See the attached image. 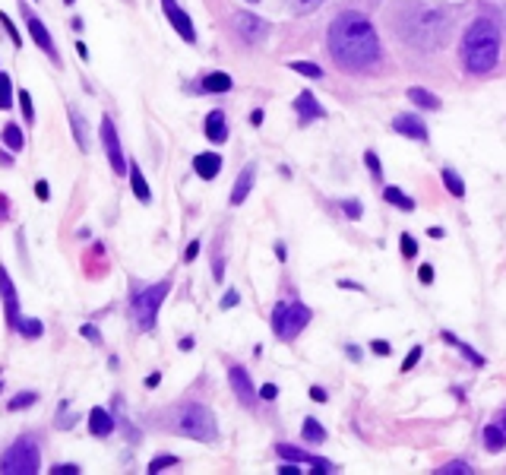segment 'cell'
I'll use <instances>...</instances> for the list:
<instances>
[{
    "label": "cell",
    "instance_id": "1",
    "mask_svg": "<svg viewBox=\"0 0 506 475\" xmlns=\"http://www.w3.org/2000/svg\"><path fill=\"white\" fill-rule=\"evenodd\" d=\"M326 45H329V54L335 57V64L348 73H364L380 64L377 29L370 26L368 16H361V13H355V10L339 13V16L333 19Z\"/></svg>",
    "mask_w": 506,
    "mask_h": 475
},
{
    "label": "cell",
    "instance_id": "34",
    "mask_svg": "<svg viewBox=\"0 0 506 475\" xmlns=\"http://www.w3.org/2000/svg\"><path fill=\"white\" fill-rule=\"evenodd\" d=\"M275 450H278V456H282V459H298V463H310V453L291 447V444H278Z\"/></svg>",
    "mask_w": 506,
    "mask_h": 475
},
{
    "label": "cell",
    "instance_id": "45",
    "mask_svg": "<svg viewBox=\"0 0 506 475\" xmlns=\"http://www.w3.org/2000/svg\"><path fill=\"white\" fill-rule=\"evenodd\" d=\"M295 4H298V10H300V13H310V10H317L323 0H295Z\"/></svg>",
    "mask_w": 506,
    "mask_h": 475
},
{
    "label": "cell",
    "instance_id": "18",
    "mask_svg": "<svg viewBox=\"0 0 506 475\" xmlns=\"http://www.w3.org/2000/svg\"><path fill=\"white\" fill-rule=\"evenodd\" d=\"M70 127H73V140L83 152H89V124L76 111V105H70Z\"/></svg>",
    "mask_w": 506,
    "mask_h": 475
},
{
    "label": "cell",
    "instance_id": "10",
    "mask_svg": "<svg viewBox=\"0 0 506 475\" xmlns=\"http://www.w3.org/2000/svg\"><path fill=\"white\" fill-rule=\"evenodd\" d=\"M23 16H26V26H29V35H32L35 39V45H39L41 51H45V54L51 57V61L57 64V67H61V57H57V45H54V39H51V32H48V26L41 23L39 16H35L32 10H29V6L23 4Z\"/></svg>",
    "mask_w": 506,
    "mask_h": 475
},
{
    "label": "cell",
    "instance_id": "27",
    "mask_svg": "<svg viewBox=\"0 0 506 475\" xmlns=\"http://www.w3.org/2000/svg\"><path fill=\"white\" fill-rule=\"evenodd\" d=\"M16 330H19V336H26V339H39V336L45 333V324L35 320V317H29V320H19Z\"/></svg>",
    "mask_w": 506,
    "mask_h": 475
},
{
    "label": "cell",
    "instance_id": "14",
    "mask_svg": "<svg viewBox=\"0 0 506 475\" xmlns=\"http://www.w3.org/2000/svg\"><path fill=\"white\" fill-rule=\"evenodd\" d=\"M393 130L402 136H408V140H427V127H424V121L415 118V114H395Z\"/></svg>",
    "mask_w": 506,
    "mask_h": 475
},
{
    "label": "cell",
    "instance_id": "59",
    "mask_svg": "<svg viewBox=\"0 0 506 475\" xmlns=\"http://www.w3.org/2000/svg\"><path fill=\"white\" fill-rule=\"evenodd\" d=\"M64 4H76V0H64Z\"/></svg>",
    "mask_w": 506,
    "mask_h": 475
},
{
    "label": "cell",
    "instance_id": "36",
    "mask_svg": "<svg viewBox=\"0 0 506 475\" xmlns=\"http://www.w3.org/2000/svg\"><path fill=\"white\" fill-rule=\"evenodd\" d=\"M19 108H23V118H26V124H32V121H35V108H32V95H29L26 89L19 92Z\"/></svg>",
    "mask_w": 506,
    "mask_h": 475
},
{
    "label": "cell",
    "instance_id": "53",
    "mask_svg": "<svg viewBox=\"0 0 506 475\" xmlns=\"http://www.w3.org/2000/svg\"><path fill=\"white\" fill-rule=\"evenodd\" d=\"M310 396L317 399V403H326V390H320V386H313V390H310Z\"/></svg>",
    "mask_w": 506,
    "mask_h": 475
},
{
    "label": "cell",
    "instance_id": "25",
    "mask_svg": "<svg viewBox=\"0 0 506 475\" xmlns=\"http://www.w3.org/2000/svg\"><path fill=\"white\" fill-rule=\"evenodd\" d=\"M383 196H386V203H393V206L405 209V213H408V209H415V200H412L408 194H402L399 187H386V190H383Z\"/></svg>",
    "mask_w": 506,
    "mask_h": 475
},
{
    "label": "cell",
    "instance_id": "3",
    "mask_svg": "<svg viewBox=\"0 0 506 475\" xmlns=\"http://www.w3.org/2000/svg\"><path fill=\"white\" fill-rule=\"evenodd\" d=\"M462 61H465V70L475 73V76H484V73L497 67V61H500V29H497L494 19L481 16L465 29Z\"/></svg>",
    "mask_w": 506,
    "mask_h": 475
},
{
    "label": "cell",
    "instance_id": "41",
    "mask_svg": "<svg viewBox=\"0 0 506 475\" xmlns=\"http://www.w3.org/2000/svg\"><path fill=\"white\" fill-rule=\"evenodd\" d=\"M342 213H345L348 219H361V203H358V200H345V203H342Z\"/></svg>",
    "mask_w": 506,
    "mask_h": 475
},
{
    "label": "cell",
    "instance_id": "40",
    "mask_svg": "<svg viewBox=\"0 0 506 475\" xmlns=\"http://www.w3.org/2000/svg\"><path fill=\"white\" fill-rule=\"evenodd\" d=\"M421 352H424V349H421V346H415V349H412V352H408V355H405V361H402V371H412V368H415V364H418V361H421Z\"/></svg>",
    "mask_w": 506,
    "mask_h": 475
},
{
    "label": "cell",
    "instance_id": "13",
    "mask_svg": "<svg viewBox=\"0 0 506 475\" xmlns=\"http://www.w3.org/2000/svg\"><path fill=\"white\" fill-rule=\"evenodd\" d=\"M228 377H231L234 396H238L244 406H253V403H256V390H253V384H251V374H247L241 364H234V368L228 371Z\"/></svg>",
    "mask_w": 506,
    "mask_h": 475
},
{
    "label": "cell",
    "instance_id": "11",
    "mask_svg": "<svg viewBox=\"0 0 506 475\" xmlns=\"http://www.w3.org/2000/svg\"><path fill=\"white\" fill-rule=\"evenodd\" d=\"M161 10H165L168 23H171L174 29H178V35H181V39L193 45V41H196V29H193V19H190L184 10H181V6H178V0H161Z\"/></svg>",
    "mask_w": 506,
    "mask_h": 475
},
{
    "label": "cell",
    "instance_id": "22",
    "mask_svg": "<svg viewBox=\"0 0 506 475\" xmlns=\"http://www.w3.org/2000/svg\"><path fill=\"white\" fill-rule=\"evenodd\" d=\"M203 92H231V86H234V79L228 76V73H209V76H203Z\"/></svg>",
    "mask_w": 506,
    "mask_h": 475
},
{
    "label": "cell",
    "instance_id": "26",
    "mask_svg": "<svg viewBox=\"0 0 506 475\" xmlns=\"http://www.w3.org/2000/svg\"><path fill=\"white\" fill-rule=\"evenodd\" d=\"M304 441H310V444H323L326 441V431H323V425L317 419H304Z\"/></svg>",
    "mask_w": 506,
    "mask_h": 475
},
{
    "label": "cell",
    "instance_id": "60",
    "mask_svg": "<svg viewBox=\"0 0 506 475\" xmlns=\"http://www.w3.org/2000/svg\"><path fill=\"white\" fill-rule=\"evenodd\" d=\"M247 4H260V0H247Z\"/></svg>",
    "mask_w": 506,
    "mask_h": 475
},
{
    "label": "cell",
    "instance_id": "46",
    "mask_svg": "<svg viewBox=\"0 0 506 475\" xmlns=\"http://www.w3.org/2000/svg\"><path fill=\"white\" fill-rule=\"evenodd\" d=\"M373 355H390L393 352V349H390V342H383V339H373Z\"/></svg>",
    "mask_w": 506,
    "mask_h": 475
},
{
    "label": "cell",
    "instance_id": "20",
    "mask_svg": "<svg viewBox=\"0 0 506 475\" xmlns=\"http://www.w3.org/2000/svg\"><path fill=\"white\" fill-rule=\"evenodd\" d=\"M295 108H298V114H300V121H304V124L323 118V108L317 105V99H313L310 92H300L298 101H295Z\"/></svg>",
    "mask_w": 506,
    "mask_h": 475
},
{
    "label": "cell",
    "instance_id": "15",
    "mask_svg": "<svg viewBox=\"0 0 506 475\" xmlns=\"http://www.w3.org/2000/svg\"><path fill=\"white\" fill-rule=\"evenodd\" d=\"M193 171L200 174L203 181H212L222 171V156H218V152H200V156H193Z\"/></svg>",
    "mask_w": 506,
    "mask_h": 475
},
{
    "label": "cell",
    "instance_id": "57",
    "mask_svg": "<svg viewBox=\"0 0 506 475\" xmlns=\"http://www.w3.org/2000/svg\"><path fill=\"white\" fill-rule=\"evenodd\" d=\"M0 162H4V165H13V159L6 156V152H0Z\"/></svg>",
    "mask_w": 506,
    "mask_h": 475
},
{
    "label": "cell",
    "instance_id": "31",
    "mask_svg": "<svg viewBox=\"0 0 506 475\" xmlns=\"http://www.w3.org/2000/svg\"><path fill=\"white\" fill-rule=\"evenodd\" d=\"M13 108V79L6 73H0V111Z\"/></svg>",
    "mask_w": 506,
    "mask_h": 475
},
{
    "label": "cell",
    "instance_id": "2",
    "mask_svg": "<svg viewBox=\"0 0 506 475\" xmlns=\"http://www.w3.org/2000/svg\"><path fill=\"white\" fill-rule=\"evenodd\" d=\"M395 29L405 45L418 51H434L450 35V13L440 4H424V0H402L395 13Z\"/></svg>",
    "mask_w": 506,
    "mask_h": 475
},
{
    "label": "cell",
    "instance_id": "7",
    "mask_svg": "<svg viewBox=\"0 0 506 475\" xmlns=\"http://www.w3.org/2000/svg\"><path fill=\"white\" fill-rule=\"evenodd\" d=\"M168 291H171V282H158V285H149V289H139L133 295V317H136V324L143 326L146 333L156 326L158 308H161V301H165Z\"/></svg>",
    "mask_w": 506,
    "mask_h": 475
},
{
    "label": "cell",
    "instance_id": "5",
    "mask_svg": "<svg viewBox=\"0 0 506 475\" xmlns=\"http://www.w3.org/2000/svg\"><path fill=\"white\" fill-rule=\"evenodd\" d=\"M39 469H41L39 444L26 434L16 437V441L4 450V456H0V472L4 475H35Z\"/></svg>",
    "mask_w": 506,
    "mask_h": 475
},
{
    "label": "cell",
    "instance_id": "29",
    "mask_svg": "<svg viewBox=\"0 0 506 475\" xmlns=\"http://www.w3.org/2000/svg\"><path fill=\"white\" fill-rule=\"evenodd\" d=\"M443 184H446V190H450L452 196H465V181H462L452 168H443Z\"/></svg>",
    "mask_w": 506,
    "mask_h": 475
},
{
    "label": "cell",
    "instance_id": "56",
    "mask_svg": "<svg viewBox=\"0 0 506 475\" xmlns=\"http://www.w3.org/2000/svg\"><path fill=\"white\" fill-rule=\"evenodd\" d=\"M161 384V374H149V377H146V386H149V390H152V386H158Z\"/></svg>",
    "mask_w": 506,
    "mask_h": 475
},
{
    "label": "cell",
    "instance_id": "24",
    "mask_svg": "<svg viewBox=\"0 0 506 475\" xmlns=\"http://www.w3.org/2000/svg\"><path fill=\"white\" fill-rule=\"evenodd\" d=\"M484 447H487L490 453L506 450V428H497V425L484 428Z\"/></svg>",
    "mask_w": 506,
    "mask_h": 475
},
{
    "label": "cell",
    "instance_id": "44",
    "mask_svg": "<svg viewBox=\"0 0 506 475\" xmlns=\"http://www.w3.org/2000/svg\"><path fill=\"white\" fill-rule=\"evenodd\" d=\"M418 279H421V282H434V266H430V263H424V266L418 269Z\"/></svg>",
    "mask_w": 506,
    "mask_h": 475
},
{
    "label": "cell",
    "instance_id": "39",
    "mask_svg": "<svg viewBox=\"0 0 506 475\" xmlns=\"http://www.w3.org/2000/svg\"><path fill=\"white\" fill-rule=\"evenodd\" d=\"M399 247H402V257H408V260H412L415 254H418V241H415L412 235H402V238H399Z\"/></svg>",
    "mask_w": 506,
    "mask_h": 475
},
{
    "label": "cell",
    "instance_id": "28",
    "mask_svg": "<svg viewBox=\"0 0 506 475\" xmlns=\"http://www.w3.org/2000/svg\"><path fill=\"white\" fill-rule=\"evenodd\" d=\"M443 339H446V342H450V346H456V349H459V352H465V355H468V361H472V364H475V368H481V364H484V358H481L478 352H475V349H472V346H465V342H462V339H456V336H452V333H443Z\"/></svg>",
    "mask_w": 506,
    "mask_h": 475
},
{
    "label": "cell",
    "instance_id": "9",
    "mask_svg": "<svg viewBox=\"0 0 506 475\" xmlns=\"http://www.w3.org/2000/svg\"><path fill=\"white\" fill-rule=\"evenodd\" d=\"M234 29H238V35L247 41V45H260V41H266V35H269L266 19L253 16V13H247V10L234 13Z\"/></svg>",
    "mask_w": 506,
    "mask_h": 475
},
{
    "label": "cell",
    "instance_id": "55",
    "mask_svg": "<svg viewBox=\"0 0 506 475\" xmlns=\"http://www.w3.org/2000/svg\"><path fill=\"white\" fill-rule=\"evenodd\" d=\"M0 219H10V209H6V196L0 194Z\"/></svg>",
    "mask_w": 506,
    "mask_h": 475
},
{
    "label": "cell",
    "instance_id": "54",
    "mask_svg": "<svg viewBox=\"0 0 506 475\" xmlns=\"http://www.w3.org/2000/svg\"><path fill=\"white\" fill-rule=\"evenodd\" d=\"M298 466H278V475H298Z\"/></svg>",
    "mask_w": 506,
    "mask_h": 475
},
{
    "label": "cell",
    "instance_id": "35",
    "mask_svg": "<svg viewBox=\"0 0 506 475\" xmlns=\"http://www.w3.org/2000/svg\"><path fill=\"white\" fill-rule=\"evenodd\" d=\"M0 26L6 29V35H10V39H13V45H16V48H23V39H19V29L13 26V19L6 16V13H0Z\"/></svg>",
    "mask_w": 506,
    "mask_h": 475
},
{
    "label": "cell",
    "instance_id": "30",
    "mask_svg": "<svg viewBox=\"0 0 506 475\" xmlns=\"http://www.w3.org/2000/svg\"><path fill=\"white\" fill-rule=\"evenodd\" d=\"M39 403V393H16V396L10 399V403H6V409H10V412H23V409H29V406H35Z\"/></svg>",
    "mask_w": 506,
    "mask_h": 475
},
{
    "label": "cell",
    "instance_id": "61",
    "mask_svg": "<svg viewBox=\"0 0 506 475\" xmlns=\"http://www.w3.org/2000/svg\"><path fill=\"white\" fill-rule=\"evenodd\" d=\"M503 428H506V419H503Z\"/></svg>",
    "mask_w": 506,
    "mask_h": 475
},
{
    "label": "cell",
    "instance_id": "49",
    "mask_svg": "<svg viewBox=\"0 0 506 475\" xmlns=\"http://www.w3.org/2000/svg\"><path fill=\"white\" fill-rule=\"evenodd\" d=\"M83 336H86L89 342H101V336H98V330H95L92 324H86V326H83Z\"/></svg>",
    "mask_w": 506,
    "mask_h": 475
},
{
    "label": "cell",
    "instance_id": "42",
    "mask_svg": "<svg viewBox=\"0 0 506 475\" xmlns=\"http://www.w3.org/2000/svg\"><path fill=\"white\" fill-rule=\"evenodd\" d=\"M67 403H61V419H57V428H73L76 425V419H73V415H67Z\"/></svg>",
    "mask_w": 506,
    "mask_h": 475
},
{
    "label": "cell",
    "instance_id": "8",
    "mask_svg": "<svg viewBox=\"0 0 506 475\" xmlns=\"http://www.w3.org/2000/svg\"><path fill=\"white\" fill-rule=\"evenodd\" d=\"M101 146H105V156L111 168L117 174H127L130 165L123 159V149H121V140H117V130H114V121L111 118H101Z\"/></svg>",
    "mask_w": 506,
    "mask_h": 475
},
{
    "label": "cell",
    "instance_id": "50",
    "mask_svg": "<svg viewBox=\"0 0 506 475\" xmlns=\"http://www.w3.org/2000/svg\"><path fill=\"white\" fill-rule=\"evenodd\" d=\"M54 475H79V466H54Z\"/></svg>",
    "mask_w": 506,
    "mask_h": 475
},
{
    "label": "cell",
    "instance_id": "23",
    "mask_svg": "<svg viewBox=\"0 0 506 475\" xmlns=\"http://www.w3.org/2000/svg\"><path fill=\"white\" fill-rule=\"evenodd\" d=\"M408 101L418 108H427V111H434V108H440V99L434 92H427V89H421V86H412L408 89Z\"/></svg>",
    "mask_w": 506,
    "mask_h": 475
},
{
    "label": "cell",
    "instance_id": "32",
    "mask_svg": "<svg viewBox=\"0 0 506 475\" xmlns=\"http://www.w3.org/2000/svg\"><path fill=\"white\" fill-rule=\"evenodd\" d=\"M4 143L10 146V149H23V143H26L23 130H19L16 124H6V127H4Z\"/></svg>",
    "mask_w": 506,
    "mask_h": 475
},
{
    "label": "cell",
    "instance_id": "33",
    "mask_svg": "<svg viewBox=\"0 0 506 475\" xmlns=\"http://www.w3.org/2000/svg\"><path fill=\"white\" fill-rule=\"evenodd\" d=\"M295 73H300V76H310V79H323V67H317V64H310V61H295V64H288Z\"/></svg>",
    "mask_w": 506,
    "mask_h": 475
},
{
    "label": "cell",
    "instance_id": "38",
    "mask_svg": "<svg viewBox=\"0 0 506 475\" xmlns=\"http://www.w3.org/2000/svg\"><path fill=\"white\" fill-rule=\"evenodd\" d=\"M468 475V472H472V466H468V463H462V459H459V463H446V466H440V475Z\"/></svg>",
    "mask_w": 506,
    "mask_h": 475
},
{
    "label": "cell",
    "instance_id": "58",
    "mask_svg": "<svg viewBox=\"0 0 506 475\" xmlns=\"http://www.w3.org/2000/svg\"><path fill=\"white\" fill-rule=\"evenodd\" d=\"M0 393H4V380H0Z\"/></svg>",
    "mask_w": 506,
    "mask_h": 475
},
{
    "label": "cell",
    "instance_id": "21",
    "mask_svg": "<svg viewBox=\"0 0 506 475\" xmlns=\"http://www.w3.org/2000/svg\"><path fill=\"white\" fill-rule=\"evenodd\" d=\"M130 187H133V196L139 203L152 200V190H149V184H146V178H143V171H139L136 162H130Z\"/></svg>",
    "mask_w": 506,
    "mask_h": 475
},
{
    "label": "cell",
    "instance_id": "52",
    "mask_svg": "<svg viewBox=\"0 0 506 475\" xmlns=\"http://www.w3.org/2000/svg\"><path fill=\"white\" fill-rule=\"evenodd\" d=\"M260 396H263V399H275V396H278L275 384H266V386H263V390H260Z\"/></svg>",
    "mask_w": 506,
    "mask_h": 475
},
{
    "label": "cell",
    "instance_id": "16",
    "mask_svg": "<svg viewBox=\"0 0 506 475\" xmlns=\"http://www.w3.org/2000/svg\"><path fill=\"white\" fill-rule=\"evenodd\" d=\"M89 434H92V437H108V434H114V419H111V412H108V409L95 406L92 412H89Z\"/></svg>",
    "mask_w": 506,
    "mask_h": 475
},
{
    "label": "cell",
    "instance_id": "51",
    "mask_svg": "<svg viewBox=\"0 0 506 475\" xmlns=\"http://www.w3.org/2000/svg\"><path fill=\"white\" fill-rule=\"evenodd\" d=\"M196 254H200V241H190L187 244V254H184V260L190 263V260H196Z\"/></svg>",
    "mask_w": 506,
    "mask_h": 475
},
{
    "label": "cell",
    "instance_id": "12",
    "mask_svg": "<svg viewBox=\"0 0 506 475\" xmlns=\"http://www.w3.org/2000/svg\"><path fill=\"white\" fill-rule=\"evenodd\" d=\"M0 298H4V311H6V324L16 326L19 324V295L13 289V279L6 273V266H0Z\"/></svg>",
    "mask_w": 506,
    "mask_h": 475
},
{
    "label": "cell",
    "instance_id": "37",
    "mask_svg": "<svg viewBox=\"0 0 506 475\" xmlns=\"http://www.w3.org/2000/svg\"><path fill=\"white\" fill-rule=\"evenodd\" d=\"M171 466H178V456H171V453H165V456L152 459V463H149V472H161V469H171Z\"/></svg>",
    "mask_w": 506,
    "mask_h": 475
},
{
    "label": "cell",
    "instance_id": "48",
    "mask_svg": "<svg viewBox=\"0 0 506 475\" xmlns=\"http://www.w3.org/2000/svg\"><path fill=\"white\" fill-rule=\"evenodd\" d=\"M35 196H39V200H48V196H51L48 181H39V184H35Z\"/></svg>",
    "mask_w": 506,
    "mask_h": 475
},
{
    "label": "cell",
    "instance_id": "6",
    "mask_svg": "<svg viewBox=\"0 0 506 475\" xmlns=\"http://www.w3.org/2000/svg\"><path fill=\"white\" fill-rule=\"evenodd\" d=\"M307 324H310V308H307L304 301H282V304H275V311H273V330H275L278 339L291 342Z\"/></svg>",
    "mask_w": 506,
    "mask_h": 475
},
{
    "label": "cell",
    "instance_id": "17",
    "mask_svg": "<svg viewBox=\"0 0 506 475\" xmlns=\"http://www.w3.org/2000/svg\"><path fill=\"white\" fill-rule=\"evenodd\" d=\"M253 178H256L253 165H247L244 171L238 174V184H234V190H231V206H241V203L247 200V194H251V187H253Z\"/></svg>",
    "mask_w": 506,
    "mask_h": 475
},
{
    "label": "cell",
    "instance_id": "47",
    "mask_svg": "<svg viewBox=\"0 0 506 475\" xmlns=\"http://www.w3.org/2000/svg\"><path fill=\"white\" fill-rule=\"evenodd\" d=\"M238 301H241V295H238V291H225V298H222V308L228 311V308H234V304H238Z\"/></svg>",
    "mask_w": 506,
    "mask_h": 475
},
{
    "label": "cell",
    "instance_id": "43",
    "mask_svg": "<svg viewBox=\"0 0 506 475\" xmlns=\"http://www.w3.org/2000/svg\"><path fill=\"white\" fill-rule=\"evenodd\" d=\"M364 162H368L373 178H380V159H377V152H368V156H364Z\"/></svg>",
    "mask_w": 506,
    "mask_h": 475
},
{
    "label": "cell",
    "instance_id": "4",
    "mask_svg": "<svg viewBox=\"0 0 506 475\" xmlns=\"http://www.w3.org/2000/svg\"><path fill=\"white\" fill-rule=\"evenodd\" d=\"M178 431L184 437H190V441H203V444H209V441H216L218 437V421H216V415H212V409L209 406H203V403H187V406H181L178 409Z\"/></svg>",
    "mask_w": 506,
    "mask_h": 475
},
{
    "label": "cell",
    "instance_id": "19",
    "mask_svg": "<svg viewBox=\"0 0 506 475\" xmlns=\"http://www.w3.org/2000/svg\"><path fill=\"white\" fill-rule=\"evenodd\" d=\"M206 136L212 143H225L228 140V121H225L222 111H209L206 118Z\"/></svg>",
    "mask_w": 506,
    "mask_h": 475
}]
</instances>
